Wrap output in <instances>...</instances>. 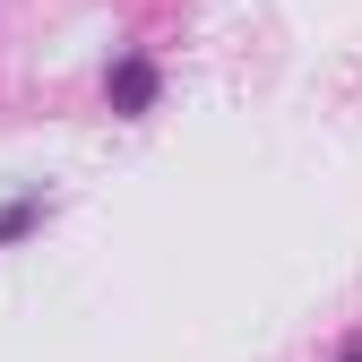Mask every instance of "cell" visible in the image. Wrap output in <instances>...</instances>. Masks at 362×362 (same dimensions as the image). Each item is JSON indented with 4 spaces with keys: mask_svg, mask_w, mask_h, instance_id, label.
I'll use <instances>...</instances> for the list:
<instances>
[{
    "mask_svg": "<svg viewBox=\"0 0 362 362\" xmlns=\"http://www.w3.org/2000/svg\"><path fill=\"white\" fill-rule=\"evenodd\" d=\"M26 224H35V199H18V207H0V242H9V233H26Z\"/></svg>",
    "mask_w": 362,
    "mask_h": 362,
    "instance_id": "obj_2",
    "label": "cell"
},
{
    "mask_svg": "<svg viewBox=\"0 0 362 362\" xmlns=\"http://www.w3.org/2000/svg\"><path fill=\"white\" fill-rule=\"evenodd\" d=\"M345 362H362V345H354V354H345Z\"/></svg>",
    "mask_w": 362,
    "mask_h": 362,
    "instance_id": "obj_3",
    "label": "cell"
},
{
    "mask_svg": "<svg viewBox=\"0 0 362 362\" xmlns=\"http://www.w3.org/2000/svg\"><path fill=\"white\" fill-rule=\"evenodd\" d=\"M156 104V69L147 61H121L112 69V112H147Z\"/></svg>",
    "mask_w": 362,
    "mask_h": 362,
    "instance_id": "obj_1",
    "label": "cell"
}]
</instances>
